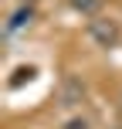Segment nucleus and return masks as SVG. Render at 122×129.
Masks as SVG:
<instances>
[{
    "label": "nucleus",
    "mask_w": 122,
    "mask_h": 129,
    "mask_svg": "<svg viewBox=\"0 0 122 129\" xmlns=\"http://www.w3.org/2000/svg\"><path fill=\"white\" fill-rule=\"evenodd\" d=\"M64 129H88V122H85V119H75V122H68Z\"/></svg>",
    "instance_id": "f257e3e1"
}]
</instances>
